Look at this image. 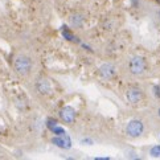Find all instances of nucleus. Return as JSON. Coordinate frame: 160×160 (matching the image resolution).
<instances>
[{"label":"nucleus","instance_id":"obj_4","mask_svg":"<svg viewBox=\"0 0 160 160\" xmlns=\"http://www.w3.org/2000/svg\"><path fill=\"white\" fill-rule=\"evenodd\" d=\"M126 97H127V101L130 103H139V102L143 99V91L139 88H130L126 93Z\"/></svg>","mask_w":160,"mask_h":160},{"label":"nucleus","instance_id":"obj_17","mask_svg":"<svg viewBox=\"0 0 160 160\" xmlns=\"http://www.w3.org/2000/svg\"><path fill=\"white\" fill-rule=\"evenodd\" d=\"M159 139H160V134H159Z\"/></svg>","mask_w":160,"mask_h":160},{"label":"nucleus","instance_id":"obj_5","mask_svg":"<svg viewBox=\"0 0 160 160\" xmlns=\"http://www.w3.org/2000/svg\"><path fill=\"white\" fill-rule=\"evenodd\" d=\"M60 118L65 123H74L76 121V110L70 106H65L60 110Z\"/></svg>","mask_w":160,"mask_h":160},{"label":"nucleus","instance_id":"obj_1","mask_svg":"<svg viewBox=\"0 0 160 160\" xmlns=\"http://www.w3.org/2000/svg\"><path fill=\"white\" fill-rule=\"evenodd\" d=\"M13 69L16 73L20 74L22 77L28 76L32 70V60L28 56H24V54L18 56L13 61Z\"/></svg>","mask_w":160,"mask_h":160},{"label":"nucleus","instance_id":"obj_11","mask_svg":"<svg viewBox=\"0 0 160 160\" xmlns=\"http://www.w3.org/2000/svg\"><path fill=\"white\" fill-rule=\"evenodd\" d=\"M150 155L152 158H160V146H153L150 150Z\"/></svg>","mask_w":160,"mask_h":160},{"label":"nucleus","instance_id":"obj_13","mask_svg":"<svg viewBox=\"0 0 160 160\" xmlns=\"http://www.w3.org/2000/svg\"><path fill=\"white\" fill-rule=\"evenodd\" d=\"M47 126H48V127H49L50 130H52V128L54 127V126H57V122L54 121V119H49L48 123H47Z\"/></svg>","mask_w":160,"mask_h":160},{"label":"nucleus","instance_id":"obj_12","mask_svg":"<svg viewBox=\"0 0 160 160\" xmlns=\"http://www.w3.org/2000/svg\"><path fill=\"white\" fill-rule=\"evenodd\" d=\"M52 131L57 135V136H62V135H65V130L60 127V126H54V127L52 128Z\"/></svg>","mask_w":160,"mask_h":160},{"label":"nucleus","instance_id":"obj_16","mask_svg":"<svg viewBox=\"0 0 160 160\" xmlns=\"http://www.w3.org/2000/svg\"><path fill=\"white\" fill-rule=\"evenodd\" d=\"M158 112H159V117H160V108H159V111H158Z\"/></svg>","mask_w":160,"mask_h":160},{"label":"nucleus","instance_id":"obj_3","mask_svg":"<svg viewBox=\"0 0 160 160\" xmlns=\"http://www.w3.org/2000/svg\"><path fill=\"white\" fill-rule=\"evenodd\" d=\"M144 131V124H143L142 121H138V119H134V121H130L126 126V134L131 138H138L143 134Z\"/></svg>","mask_w":160,"mask_h":160},{"label":"nucleus","instance_id":"obj_6","mask_svg":"<svg viewBox=\"0 0 160 160\" xmlns=\"http://www.w3.org/2000/svg\"><path fill=\"white\" fill-rule=\"evenodd\" d=\"M36 89L38 93L42 95H49L52 93V85H50V82L47 78H40L36 83Z\"/></svg>","mask_w":160,"mask_h":160},{"label":"nucleus","instance_id":"obj_2","mask_svg":"<svg viewBox=\"0 0 160 160\" xmlns=\"http://www.w3.org/2000/svg\"><path fill=\"white\" fill-rule=\"evenodd\" d=\"M146 68H147L146 60L140 56H134L132 58L128 61V70L131 74H134V76H140V74H143L146 72Z\"/></svg>","mask_w":160,"mask_h":160},{"label":"nucleus","instance_id":"obj_9","mask_svg":"<svg viewBox=\"0 0 160 160\" xmlns=\"http://www.w3.org/2000/svg\"><path fill=\"white\" fill-rule=\"evenodd\" d=\"M83 21H85V18L81 13H73L70 16V24L74 28H81L83 25Z\"/></svg>","mask_w":160,"mask_h":160},{"label":"nucleus","instance_id":"obj_14","mask_svg":"<svg viewBox=\"0 0 160 160\" xmlns=\"http://www.w3.org/2000/svg\"><path fill=\"white\" fill-rule=\"evenodd\" d=\"M153 93H155V95L158 97V98H160V86L155 85V86H153Z\"/></svg>","mask_w":160,"mask_h":160},{"label":"nucleus","instance_id":"obj_8","mask_svg":"<svg viewBox=\"0 0 160 160\" xmlns=\"http://www.w3.org/2000/svg\"><path fill=\"white\" fill-rule=\"evenodd\" d=\"M99 76L102 78H105V79H110L114 77V74H115V66L111 65V64H103L99 69Z\"/></svg>","mask_w":160,"mask_h":160},{"label":"nucleus","instance_id":"obj_18","mask_svg":"<svg viewBox=\"0 0 160 160\" xmlns=\"http://www.w3.org/2000/svg\"><path fill=\"white\" fill-rule=\"evenodd\" d=\"M158 2H159V3H160V0H158Z\"/></svg>","mask_w":160,"mask_h":160},{"label":"nucleus","instance_id":"obj_15","mask_svg":"<svg viewBox=\"0 0 160 160\" xmlns=\"http://www.w3.org/2000/svg\"><path fill=\"white\" fill-rule=\"evenodd\" d=\"M82 144L91 146V144H93V140H91V139H83V140H82Z\"/></svg>","mask_w":160,"mask_h":160},{"label":"nucleus","instance_id":"obj_10","mask_svg":"<svg viewBox=\"0 0 160 160\" xmlns=\"http://www.w3.org/2000/svg\"><path fill=\"white\" fill-rule=\"evenodd\" d=\"M62 36H64L65 38H68L69 41H76V37H74V35H72V33L65 29V27H62Z\"/></svg>","mask_w":160,"mask_h":160},{"label":"nucleus","instance_id":"obj_7","mask_svg":"<svg viewBox=\"0 0 160 160\" xmlns=\"http://www.w3.org/2000/svg\"><path fill=\"white\" fill-rule=\"evenodd\" d=\"M52 143L57 147L64 148V150H69V148L72 147V140H70L69 136H66V135L56 136V138L52 139Z\"/></svg>","mask_w":160,"mask_h":160}]
</instances>
